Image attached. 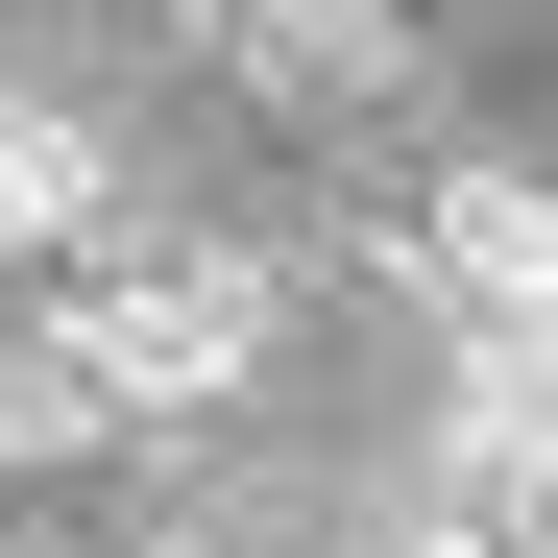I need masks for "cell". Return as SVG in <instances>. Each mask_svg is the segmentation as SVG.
<instances>
[{"label": "cell", "instance_id": "1", "mask_svg": "<svg viewBox=\"0 0 558 558\" xmlns=\"http://www.w3.org/2000/svg\"><path fill=\"white\" fill-rule=\"evenodd\" d=\"M73 340H98L122 413H219L243 364H267V267H219V243H98V267H73Z\"/></svg>", "mask_w": 558, "mask_h": 558}, {"label": "cell", "instance_id": "2", "mask_svg": "<svg viewBox=\"0 0 558 558\" xmlns=\"http://www.w3.org/2000/svg\"><path fill=\"white\" fill-rule=\"evenodd\" d=\"M437 292L486 340H558V195H534V170H461V195H437Z\"/></svg>", "mask_w": 558, "mask_h": 558}, {"label": "cell", "instance_id": "3", "mask_svg": "<svg viewBox=\"0 0 558 558\" xmlns=\"http://www.w3.org/2000/svg\"><path fill=\"white\" fill-rule=\"evenodd\" d=\"M219 73H267V98H389V73H413V25H389V0H243V25H219Z\"/></svg>", "mask_w": 558, "mask_h": 558}, {"label": "cell", "instance_id": "4", "mask_svg": "<svg viewBox=\"0 0 558 558\" xmlns=\"http://www.w3.org/2000/svg\"><path fill=\"white\" fill-rule=\"evenodd\" d=\"M0 267H98V122L0 98Z\"/></svg>", "mask_w": 558, "mask_h": 558}, {"label": "cell", "instance_id": "5", "mask_svg": "<svg viewBox=\"0 0 558 558\" xmlns=\"http://www.w3.org/2000/svg\"><path fill=\"white\" fill-rule=\"evenodd\" d=\"M98 437H122V389H98V340H73V316H0V461L49 486V461H98Z\"/></svg>", "mask_w": 558, "mask_h": 558}, {"label": "cell", "instance_id": "6", "mask_svg": "<svg viewBox=\"0 0 558 558\" xmlns=\"http://www.w3.org/2000/svg\"><path fill=\"white\" fill-rule=\"evenodd\" d=\"M0 316H25V267H0Z\"/></svg>", "mask_w": 558, "mask_h": 558}, {"label": "cell", "instance_id": "7", "mask_svg": "<svg viewBox=\"0 0 558 558\" xmlns=\"http://www.w3.org/2000/svg\"><path fill=\"white\" fill-rule=\"evenodd\" d=\"M0 558H49V534H0Z\"/></svg>", "mask_w": 558, "mask_h": 558}]
</instances>
